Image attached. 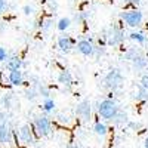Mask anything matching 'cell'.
Listing matches in <instances>:
<instances>
[{"mask_svg":"<svg viewBox=\"0 0 148 148\" xmlns=\"http://www.w3.org/2000/svg\"><path fill=\"white\" fill-rule=\"evenodd\" d=\"M34 129V133L40 138H45V136H49L52 133V121L47 116H37L33 121V126Z\"/></svg>","mask_w":148,"mask_h":148,"instance_id":"cell-1","label":"cell"},{"mask_svg":"<svg viewBox=\"0 0 148 148\" xmlns=\"http://www.w3.org/2000/svg\"><path fill=\"white\" fill-rule=\"evenodd\" d=\"M121 2H123V3H130L132 0H121Z\"/></svg>","mask_w":148,"mask_h":148,"instance_id":"cell-32","label":"cell"},{"mask_svg":"<svg viewBox=\"0 0 148 148\" xmlns=\"http://www.w3.org/2000/svg\"><path fill=\"white\" fill-rule=\"evenodd\" d=\"M123 82H125V79H123L121 71L117 70V68H113V70H110V71L105 74V77L102 79V86H104L105 89L116 90V89L121 88Z\"/></svg>","mask_w":148,"mask_h":148,"instance_id":"cell-3","label":"cell"},{"mask_svg":"<svg viewBox=\"0 0 148 148\" xmlns=\"http://www.w3.org/2000/svg\"><path fill=\"white\" fill-rule=\"evenodd\" d=\"M93 130L96 135H99V136H105V135L108 133V127L105 123H101V121H96L95 126H93Z\"/></svg>","mask_w":148,"mask_h":148,"instance_id":"cell-15","label":"cell"},{"mask_svg":"<svg viewBox=\"0 0 148 148\" xmlns=\"http://www.w3.org/2000/svg\"><path fill=\"white\" fill-rule=\"evenodd\" d=\"M65 148H80V147H79L77 144H68V145H67Z\"/></svg>","mask_w":148,"mask_h":148,"instance_id":"cell-29","label":"cell"},{"mask_svg":"<svg viewBox=\"0 0 148 148\" xmlns=\"http://www.w3.org/2000/svg\"><path fill=\"white\" fill-rule=\"evenodd\" d=\"M113 123H116V125H123V123H127V116L125 113H121V111H119V114L116 116V119L113 120Z\"/></svg>","mask_w":148,"mask_h":148,"instance_id":"cell-21","label":"cell"},{"mask_svg":"<svg viewBox=\"0 0 148 148\" xmlns=\"http://www.w3.org/2000/svg\"><path fill=\"white\" fill-rule=\"evenodd\" d=\"M144 148H148V136L145 138V142H144Z\"/></svg>","mask_w":148,"mask_h":148,"instance_id":"cell-31","label":"cell"},{"mask_svg":"<svg viewBox=\"0 0 148 148\" xmlns=\"http://www.w3.org/2000/svg\"><path fill=\"white\" fill-rule=\"evenodd\" d=\"M37 96H39V93H37V90H36V89H27V90H25V98H27V99L34 101Z\"/></svg>","mask_w":148,"mask_h":148,"instance_id":"cell-22","label":"cell"},{"mask_svg":"<svg viewBox=\"0 0 148 148\" xmlns=\"http://www.w3.org/2000/svg\"><path fill=\"white\" fill-rule=\"evenodd\" d=\"M58 82L65 86V88H71V84H73V76H71V73L64 70V71H61L59 73V76H58Z\"/></svg>","mask_w":148,"mask_h":148,"instance_id":"cell-14","label":"cell"},{"mask_svg":"<svg viewBox=\"0 0 148 148\" xmlns=\"http://www.w3.org/2000/svg\"><path fill=\"white\" fill-rule=\"evenodd\" d=\"M139 86L148 90V74H144V76L141 77V84H139Z\"/></svg>","mask_w":148,"mask_h":148,"instance_id":"cell-25","label":"cell"},{"mask_svg":"<svg viewBox=\"0 0 148 148\" xmlns=\"http://www.w3.org/2000/svg\"><path fill=\"white\" fill-rule=\"evenodd\" d=\"M22 67V59L19 56H9L6 61V70L8 71H16Z\"/></svg>","mask_w":148,"mask_h":148,"instance_id":"cell-12","label":"cell"},{"mask_svg":"<svg viewBox=\"0 0 148 148\" xmlns=\"http://www.w3.org/2000/svg\"><path fill=\"white\" fill-rule=\"evenodd\" d=\"M42 108H43L45 113H51V111H53V108H55V101L51 99V98H47V99H45Z\"/></svg>","mask_w":148,"mask_h":148,"instance_id":"cell-19","label":"cell"},{"mask_svg":"<svg viewBox=\"0 0 148 148\" xmlns=\"http://www.w3.org/2000/svg\"><path fill=\"white\" fill-rule=\"evenodd\" d=\"M129 39H130V40H133V42H136V43H141V45L147 42L145 34H144V33H136V31L130 33V34H129Z\"/></svg>","mask_w":148,"mask_h":148,"instance_id":"cell-17","label":"cell"},{"mask_svg":"<svg viewBox=\"0 0 148 148\" xmlns=\"http://www.w3.org/2000/svg\"><path fill=\"white\" fill-rule=\"evenodd\" d=\"M16 138L19 141V144H22L24 147H34L36 145V133L33 130V127L30 125H24L18 129V133H16Z\"/></svg>","mask_w":148,"mask_h":148,"instance_id":"cell-5","label":"cell"},{"mask_svg":"<svg viewBox=\"0 0 148 148\" xmlns=\"http://www.w3.org/2000/svg\"><path fill=\"white\" fill-rule=\"evenodd\" d=\"M77 51L84 56H93L95 55V45L90 40H80L77 43Z\"/></svg>","mask_w":148,"mask_h":148,"instance_id":"cell-9","label":"cell"},{"mask_svg":"<svg viewBox=\"0 0 148 148\" xmlns=\"http://www.w3.org/2000/svg\"><path fill=\"white\" fill-rule=\"evenodd\" d=\"M33 12H34V8L33 6H24V14H25V15H31L33 14Z\"/></svg>","mask_w":148,"mask_h":148,"instance_id":"cell-26","label":"cell"},{"mask_svg":"<svg viewBox=\"0 0 148 148\" xmlns=\"http://www.w3.org/2000/svg\"><path fill=\"white\" fill-rule=\"evenodd\" d=\"M120 18L125 21L129 27L135 28V27H139L141 24H142V19H144V15H142V12L138 10V9H130V10H125V12H121V15Z\"/></svg>","mask_w":148,"mask_h":148,"instance_id":"cell-6","label":"cell"},{"mask_svg":"<svg viewBox=\"0 0 148 148\" xmlns=\"http://www.w3.org/2000/svg\"><path fill=\"white\" fill-rule=\"evenodd\" d=\"M0 144H3L6 147H14L15 138H14V132H12L10 126L8 123H0Z\"/></svg>","mask_w":148,"mask_h":148,"instance_id":"cell-7","label":"cell"},{"mask_svg":"<svg viewBox=\"0 0 148 148\" xmlns=\"http://www.w3.org/2000/svg\"><path fill=\"white\" fill-rule=\"evenodd\" d=\"M139 2H141V0H132V2H130V5H135V6H136Z\"/></svg>","mask_w":148,"mask_h":148,"instance_id":"cell-30","label":"cell"},{"mask_svg":"<svg viewBox=\"0 0 148 148\" xmlns=\"http://www.w3.org/2000/svg\"><path fill=\"white\" fill-rule=\"evenodd\" d=\"M123 42H125V33L117 25H113L111 28H108L104 34V43L108 46H119Z\"/></svg>","mask_w":148,"mask_h":148,"instance_id":"cell-4","label":"cell"},{"mask_svg":"<svg viewBox=\"0 0 148 148\" xmlns=\"http://www.w3.org/2000/svg\"><path fill=\"white\" fill-rule=\"evenodd\" d=\"M130 62H132L133 68H135V70H138V71L147 68V59H145V56H144L139 51L136 52V55H135V56L130 59Z\"/></svg>","mask_w":148,"mask_h":148,"instance_id":"cell-11","label":"cell"},{"mask_svg":"<svg viewBox=\"0 0 148 148\" xmlns=\"http://www.w3.org/2000/svg\"><path fill=\"white\" fill-rule=\"evenodd\" d=\"M136 99H139V101H148V90L139 86L138 90H136Z\"/></svg>","mask_w":148,"mask_h":148,"instance_id":"cell-20","label":"cell"},{"mask_svg":"<svg viewBox=\"0 0 148 148\" xmlns=\"http://www.w3.org/2000/svg\"><path fill=\"white\" fill-rule=\"evenodd\" d=\"M12 105H14V95H12V93L3 95V98H2V107H3V110H9V108H12Z\"/></svg>","mask_w":148,"mask_h":148,"instance_id":"cell-16","label":"cell"},{"mask_svg":"<svg viewBox=\"0 0 148 148\" xmlns=\"http://www.w3.org/2000/svg\"><path fill=\"white\" fill-rule=\"evenodd\" d=\"M74 45H76V42L73 39H70L68 36H61L58 39V47H59V51L64 52V53H70L73 51Z\"/></svg>","mask_w":148,"mask_h":148,"instance_id":"cell-10","label":"cell"},{"mask_svg":"<svg viewBox=\"0 0 148 148\" xmlns=\"http://www.w3.org/2000/svg\"><path fill=\"white\" fill-rule=\"evenodd\" d=\"M119 111L120 110L113 99H104L98 104V114L108 121H113L116 119V116L119 114Z\"/></svg>","mask_w":148,"mask_h":148,"instance_id":"cell-2","label":"cell"},{"mask_svg":"<svg viewBox=\"0 0 148 148\" xmlns=\"http://www.w3.org/2000/svg\"><path fill=\"white\" fill-rule=\"evenodd\" d=\"M76 114L83 120V121H89L92 119V105L88 99H83L77 104L76 107Z\"/></svg>","mask_w":148,"mask_h":148,"instance_id":"cell-8","label":"cell"},{"mask_svg":"<svg viewBox=\"0 0 148 148\" xmlns=\"http://www.w3.org/2000/svg\"><path fill=\"white\" fill-rule=\"evenodd\" d=\"M51 24H52V19H46L45 21V25H43V30H47L49 27H51Z\"/></svg>","mask_w":148,"mask_h":148,"instance_id":"cell-28","label":"cell"},{"mask_svg":"<svg viewBox=\"0 0 148 148\" xmlns=\"http://www.w3.org/2000/svg\"><path fill=\"white\" fill-rule=\"evenodd\" d=\"M8 58H9V53H8V51L5 47H2L0 46V62H6L8 61Z\"/></svg>","mask_w":148,"mask_h":148,"instance_id":"cell-24","label":"cell"},{"mask_svg":"<svg viewBox=\"0 0 148 148\" xmlns=\"http://www.w3.org/2000/svg\"><path fill=\"white\" fill-rule=\"evenodd\" d=\"M37 93L42 95L45 99H47V98H49V89L46 88L45 84H39V90H37Z\"/></svg>","mask_w":148,"mask_h":148,"instance_id":"cell-23","label":"cell"},{"mask_svg":"<svg viewBox=\"0 0 148 148\" xmlns=\"http://www.w3.org/2000/svg\"><path fill=\"white\" fill-rule=\"evenodd\" d=\"M6 9V0H0V14H3Z\"/></svg>","mask_w":148,"mask_h":148,"instance_id":"cell-27","label":"cell"},{"mask_svg":"<svg viewBox=\"0 0 148 148\" xmlns=\"http://www.w3.org/2000/svg\"><path fill=\"white\" fill-rule=\"evenodd\" d=\"M70 25H71V19L70 18H61L58 21V24H56V28L59 31H65V30L70 28Z\"/></svg>","mask_w":148,"mask_h":148,"instance_id":"cell-18","label":"cell"},{"mask_svg":"<svg viewBox=\"0 0 148 148\" xmlns=\"http://www.w3.org/2000/svg\"><path fill=\"white\" fill-rule=\"evenodd\" d=\"M9 83L14 84V86H21L24 83V74L21 70H16V71H9V77H8Z\"/></svg>","mask_w":148,"mask_h":148,"instance_id":"cell-13","label":"cell"}]
</instances>
